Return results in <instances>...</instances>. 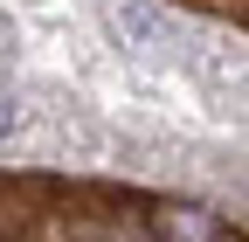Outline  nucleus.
<instances>
[{
  "label": "nucleus",
  "instance_id": "obj_1",
  "mask_svg": "<svg viewBox=\"0 0 249 242\" xmlns=\"http://www.w3.org/2000/svg\"><path fill=\"white\" fill-rule=\"evenodd\" d=\"M145 235L152 242H222V215H208L194 201H160L145 215Z\"/></svg>",
  "mask_w": 249,
  "mask_h": 242
},
{
  "label": "nucleus",
  "instance_id": "obj_2",
  "mask_svg": "<svg viewBox=\"0 0 249 242\" xmlns=\"http://www.w3.org/2000/svg\"><path fill=\"white\" fill-rule=\"evenodd\" d=\"M194 7H208V14H235V21H242V7H249V0H194Z\"/></svg>",
  "mask_w": 249,
  "mask_h": 242
},
{
  "label": "nucleus",
  "instance_id": "obj_3",
  "mask_svg": "<svg viewBox=\"0 0 249 242\" xmlns=\"http://www.w3.org/2000/svg\"><path fill=\"white\" fill-rule=\"evenodd\" d=\"M7 132H14V104L0 97V138H7Z\"/></svg>",
  "mask_w": 249,
  "mask_h": 242
}]
</instances>
